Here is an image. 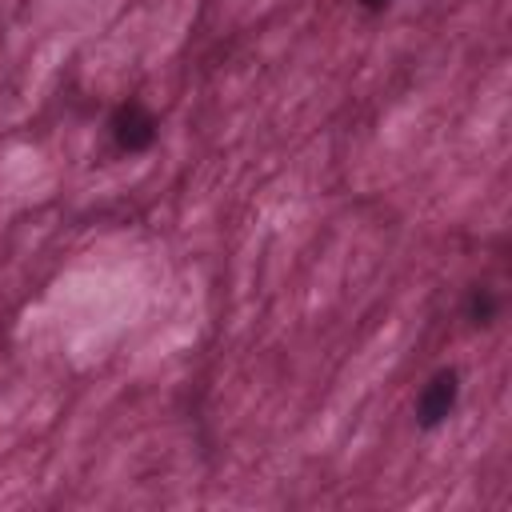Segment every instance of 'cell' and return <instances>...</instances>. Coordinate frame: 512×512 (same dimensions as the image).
Wrapping results in <instances>:
<instances>
[{"mask_svg": "<svg viewBox=\"0 0 512 512\" xmlns=\"http://www.w3.org/2000/svg\"><path fill=\"white\" fill-rule=\"evenodd\" d=\"M104 128H108L112 148L124 152V156L148 152V148L156 144V136H160V120L152 116V108H148L144 100H120V104L108 112Z\"/></svg>", "mask_w": 512, "mask_h": 512, "instance_id": "obj_1", "label": "cell"}, {"mask_svg": "<svg viewBox=\"0 0 512 512\" xmlns=\"http://www.w3.org/2000/svg\"><path fill=\"white\" fill-rule=\"evenodd\" d=\"M460 372L456 368H436L420 392H416V404H412V416H416V428L420 432H436L452 420L456 404H460Z\"/></svg>", "mask_w": 512, "mask_h": 512, "instance_id": "obj_2", "label": "cell"}, {"mask_svg": "<svg viewBox=\"0 0 512 512\" xmlns=\"http://www.w3.org/2000/svg\"><path fill=\"white\" fill-rule=\"evenodd\" d=\"M356 8H360L364 16H380V12L392 8V0H356Z\"/></svg>", "mask_w": 512, "mask_h": 512, "instance_id": "obj_4", "label": "cell"}, {"mask_svg": "<svg viewBox=\"0 0 512 512\" xmlns=\"http://www.w3.org/2000/svg\"><path fill=\"white\" fill-rule=\"evenodd\" d=\"M500 312H504L500 288H492V284H472L468 288V296H464V320L472 328H492L500 320Z\"/></svg>", "mask_w": 512, "mask_h": 512, "instance_id": "obj_3", "label": "cell"}]
</instances>
